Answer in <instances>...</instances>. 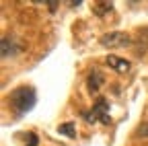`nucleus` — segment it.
Wrapping results in <instances>:
<instances>
[{
  "instance_id": "obj_1",
  "label": "nucleus",
  "mask_w": 148,
  "mask_h": 146,
  "mask_svg": "<svg viewBox=\"0 0 148 146\" xmlns=\"http://www.w3.org/2000/svg\"><path fill=\"white\" fill-rule=\"evenodd\" d=\"M10 105L14 107V111L18 115H25L27 111H31V109L35 107V101H37V93L33 86H18L14 88L10 97H8Z\"/></svg>"
},
{
  "instance_id": "obj_2",
  "label": "nucleus",
  "mask_w": 148,
  "mask_h": 146,
  "mask_svg": "<svg viewBox=\"0 0 148 146\" xmlns=\"http://www.w3.org/2000/svg\"><path fill=\"white\" fill-rule=\"evenodd\" d=\"M101 43L105 47H125V45L132 43V39H130V35L115 31V33H105L101 37Z\"/></svg>"
},
{
  "instance_id": "obj_3",
  "label": "nucleus",
  "mask_w": 148,
  "mask_h": 146,
  "mask_svg": "<svg viewBox=\"0 0 148 146\" xmlns=\"http://www.w3.org/2000/svg\"><path fill=\"white\" fill-rule=\"evenodd\" d=\"M107 107H109V103H107L105 99H99V101L95 103V109H92L90 113H86V111H84L82 115H84V119H86V121H95V119L99 117L103 123H109L111 119H109V113H107Z\"/></svg>"
},
{
  "instance_id": "obj_4",
  "label": "nucleus",
  "mask_w": 148,
  "mask_h": 146,
  "mask_svg": "<svg viewBox=\"0 0 148 146\" xmlns=\"http://www.w3.org/2000/svg\"><path fill=\"white\" fill-rule=\"evenodd\" d=\"M111 68H113L115 72H119V74H125V72H130V62L127 60H121V58H117V56H107V60H105Z\"/></svg>"
},
{
  "instance_id": "obj_5",
  "label": "nucleus",
  "mask_w": 148,
  "mask_h": 146,
  "mask_svg": "<svg viewBox=\"0 0 148 146\" xmlns=\"http://www.w3.org/2000/svg\"><path fill=\"white\" fill-rule=\"evenodd\" d=\"M101 84H103V74L99 70H92V74L88 76V90L90 93H97Z\"/></svg>"
},
{
  "instance_id": "obj_6",
  "label": "nucleus",
  "mask_w": 148,
  "mask_h": 146,
  "mask_svg": "<svg viewBox=\"0 0 148 146\" xmlns=\"http://www.w3.org/2000/svg\"><path fill=\"white\" fill-rule=\"evenodd\" d=\"M16 51V45H14V39L12 37H2V58H8Z\"/></svg>"
},
{
  "instance_id": "obj_7",
  "label": "nucleus",
  "mask_w": 148,
  "mask_h": 146,
  "mask_svg": "<svg viewBox=\"0 0 148 146\" xmlns=\"http://www.w3.org/2000/svg\"><path fill=\"white\" fill-rule=\"evenodd\" d=\"M58 132H60V134H68L70 138L76 136V132H74V123H62V125L58 127Z\"/></svg>"
},
{
  "instance_id": "obj_8",
  "label": "nucleus",
  "mask_w": 148,
  "mask_h": 146,
  "mask_svg": "<svg viewBox=\"0 0 148 146\" xmlns=\"http://www.w3.org/2000/svg\"><path fill=\"white\" fill-rule=\"evenodd\" d=\"M136 136L138 138H148V121H144L136 127Z\"/></svg>"
},
{
  "instance_id": "obj_9",
  "label": "nucleus",
  "mask_w": 148,
  "mask_h": 146,
  "mask_svg": "<svg viewBox=\"0 0 148 146\" xmlns=\"http://www.w3.org/2000/svg\"><path fill=\"white\" fill-rule=\"evenodd\" d=\"M29 146H37V136L35 134H29Z\"/></svg>"
}]
</instances>
